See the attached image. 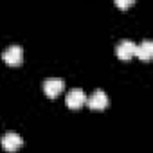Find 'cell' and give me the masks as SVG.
I'll return each instance as SVG.
<instances>
[{"label":"cell","instance_id":"6da1fadb","mask_svg":"<svg viewBox=\"0 0 153 153\" xmlns=\"http://www.w3.org/2000/svg\"><path fill=\"white\" fill-rule=\"evenodd\" d=\"M135 49H137V43L130 38H123L119 40V43L115 45V54L121 58V59H130L131 56H135Z\"/></svg>","mask_w":153,"mask_h":153},{"label":"cell","instance_id":"7a4b0ae2","mask_svg":"<svg viewBox=\"0 0 153 153\" xmlns=\"http://www.w3.org/2000/svg\"><path fill=\"white\" fill-rule=\"evenodd\" d=\"M43 92L49 96V97H56L61 90H63V87H65V81H63V78H58V76H52V78H47L45 81H43Z\"/></svg>","mask_w":153,"mask_h":153},{"label":"cell","instance_id":"3957f363","mask_svg":"<svg viewBox=\"0 0 153 153\" xmlns=\"http://www.w3.org/2000/svg\"><path fill=\"white\" fill-rule=\"evenodd\" d=\"M65 101H67V106H68V108H79L81 105H85L87 94H85L83 88H78V87H76V88H70V90L67 92Z\"/></svg>","mask_w":153,"mask_h":153},{"label":"cell","instance_id":"277c9868","mask_svg":"<svg viewBox=\"0 0 153 153\" xmlns=\"http://www.w3.org/2000/svg\"><path fill=\"white\" fill-rule=\"evenodd\" d=\"M2 58H4V61L9 63V65H18V63L22 61V58H24V51H22V47H20L18 43H13V45H9V47L4 49Z\"/></svg>","mask_w":153,"mask_h":153},{"label":"cell","instance_id":"5b68a950","mask_svg":"<svg viewBox=\"0 0 153 153\" xmlns=\"http://www.w3.org/2000/svg\"><path fill=\"white\" fill-rule=\"evenodd\" d=\"M0 144H2V148L7 149V151H16L24 144V140L16 131H6L2 135V139H0Z\"/></svg>","mask_w":153,"mask_h":153},{"label":"cell","instance_id":"8992f818","mask_svg":"<svg viewBox=\"0 0 153 153\" xmlns=\"http://www.w3.org/2000/svg\"><path fill=\"white\" fill-rule=\"evenodd\" d=\"M90 108H96V110H101V108H105L106 105H108V96H106V92L105 90H101V88H96L88 97H87V101H85Z\"/></svg>","mask_w":153,"mask_h":153},{"label":"cell","instance_id":"52a82bcc","mask_svg":"<svg viewBox=\"0 0 153 153\" xmlns=\"http://www.w3.org/2000/svg\"><path fill=\"white\" fill-rule=\"evenodd\" d=\"M135 56H139L140 59H149L151 56H153V42L151 40H142L139 45H137V49H135Z\"/></svg>","mask_w":153,"mask_h":153},{"label":"cell","instance_id":"ba28073f","mask_svg":"<svg viewBox=\"0 0 153 153\" xmlns=\"http://www.w3.org/2000/svg\"><path fill=\"white\" fill-rule=\"evenodd\" d=\"M115 4H117L119 7H128V6L133 4V0H115Z\"/></svg>","mask_w":153,"mask_h":153}]
</instances>
